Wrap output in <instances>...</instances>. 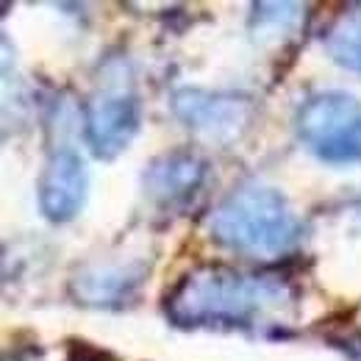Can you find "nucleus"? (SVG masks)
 I'll list each match as a JSON object with an SVG mask.
<instances>
[{
	"label": "nucleus",
	"mask_w": 361,
	"mask_h": 361,
	"mask_svg": "<svg viewBox=\"0 0 361 361\" xmlns=\"http://www.w3.org/2000/svg\"><path fill=\"white\" fill-rule=\"evenodd\" d=\"M147 278L145 262L87 264L70 278V298L87 309H123Z\"/></svg>",
	"instance_id": "obj_8"
},
{
	"label": "nucleus",
	"mask_w": 361,
	"mask_h": 361,
	"mask_svg": "<svg viewBox=\"0 0 361 361\" xmlns=\"http://www.w3.org/2000/svg\"><path fill=\"white\" fill-rule=\"evenodd\" d=\"M173 114L180 123L212 142H233L253 120V100L233 92H209L183 87L173 94Z\"/></svg>",
	"instance_id": "obj_5"
},
{
	"label": "nucleus",
	"mask_w": 361,
	"mask_h": 361,
	"mask_svg": "<svg viewBox=\"0 0 361 361\" xmlns=\"http://www.w3.org/2000/svg\"><path fill=\"white\" fill-rule=\"evenodd\" d=\"M209 178V161L195 150H167L156 156L142 176V186L147 200L161 209L186 206Z\"/></svg>",
	"instance_id": "obj_7"
},
{
	"label": "nucleus",
	"mask_w": 361,
	"mask_h": 361,
	"mask_svg": "<svg viewBox=\"0 0 361 361\" xmlns=\"http://www.w3.org/2000/svg\"><path fill=\"white\" fill-rule=\"evenodd\" d=\"M295 134L303 147L331 167L361 161V100L350 92L309 94L295 114Z\"/></svg>",
	"instance_id": "obj_4"
},
{
	"label": "nucleus",
	"mask_w": 361,
	"mask_h": 361,
	"mask_svg": "<svg viewBox=\"0 0 361 361\" xmlns=\"http://www.w3.org/2000/svg\"><path fill=\"white\" fill-rule=\"evenodd\" d=\"M300 3H253V28L256 34H283L300 23Z\"/></svg>",
	"instance_id": "obj_10"
},
{
	"label": "nucleus",
	"mask_w": 361,
	"mask_h": 361,
	"mask_svg": "<svg viewBox=\"0 0 361 361\" xmlns=\"http://www.w3.org/2000/svg\"><path fill=\"white\" fill-rule=\"evenodd\" d=\"M142 128V97L136 92L134 70L126 59H111L103 67L84 106V142L94 159L120 156Z\"/></svg>",
	"instance_id": "obj_3"
},
{
	"label": "nucleus",
	"mask_w": 361,
	"mask_h": 361,
	"mask_svg": "<svg viewBox=\"0 0 361 361\" xmlns=\"http://www.w3.org/2000/svg\"><path fill=\"white\" fill-rule=\"evenodd\" d=\"M87 195H90L87 159L73 145H64V142L53 145L37 183L42 217L56 226L75 220L87 206Z\"/></svg>",
	"instance_id": "obj_6"
},
{
	"label": "nucleus",
	"mask_w": 361,
	"mask_h": 361,
	"mask_svg": "<svg viewBox=\"0 0 361 361\" xmlns=\"http://www.w3.org/2000/svg\"><path fill=\"white\" fill-rule=\"evenodd\" d=\"M212 239L231 253L250 259H275L289 253L303 223L289 206L286 195L267 183H242L217 203L209 217Z\"/></svg>",
	"instance_id": "obj_2"
},
{
	"label": "nucleus",
	"mask_w": 361,
	"mask_h": 361,
	"mask_svg": "<svg viewBox=\"0 0 361 361\" xmlns=\"http://www.w3.org/2000/svg\"><path fill=\"white\" fill-rule=\"evenodd\" d=\"M322 45H325L328 59L336 67H342L353 75H361V6L342 14L328 28Z\"/></svg>",
	"instance_id": "obj_9"
},
{
	"label": "nucleus",
	"mask_w": 361,
	"mask_h": 361,
	"mask_svg": "<svg viewBox=\"0 0 361 361\" xmlns=\"http://www.w3.org/2000/svg\"><path fill=\"white\" fill-rule=\"evenodd\" d=\"M292 300V289L275 275L203 264L167 292L164 314L176 328H259Z\"/></svg>",
	"instance_id": "obj_1"
}]
</instances>
